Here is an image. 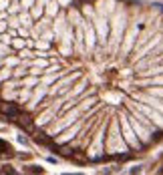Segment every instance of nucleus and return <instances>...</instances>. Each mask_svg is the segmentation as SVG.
Listing matches in <instances>:
<instances>
[{
    "label": "nucleus",
    "instance_id": "nucleus-7",
    "mask_svg": "<svg viewBox=\"0 0 163 175\" xmlns=\"http://www.w3.org/2000/svg\"><path fill=\"white\" fill-rule=\"evenodd\" d=\"M0 173H16V171H14V169H10L8 165H4V167L0 169Z\"/></svg>",
    "mask_w": 163,
    "mask_h": 175
},
{
    "label": "nucleus",
    "instance_id": "nucleus-5",
    "mask_svg": "<svg viewBox=\"0 0 163 175\" xmlns=\"http://www.w3.org/2000/svg\"><path fill=\"white\" fill-rule=\"evenodd\" d=\"M24 171L26 173H44V169L38 167V165H28V167H24Z\"/></svg>",
    "mask_w": 163,
    "mask_h": 175
},
{
    "label": "nucleus",
    "instance_id": "nucleus-3",
    "mask_svg": "<svg viewBox=\"0 0 163 175\" xmlns=\"http://www.w3.org/2000/svg\"><path fill=\"white\" fill-rule=\"evenodd\" d=\"M72 161H77V163H87V157H85V153H83V149H75L72 151V157H71Z\"/></svg>",
    "mask_w": 163,
    "mask_h": 175
},
{
    "label": "nucleus",
    "instance_id": "nucleus-4",
    "mask_svg": "<svg viewBox=\"0 0 163 175\" xmlns=\"http://www.w3.org/2000/svg\"><path fill=\"white\" fill-rule=\"evenodd\" d=\"M0 155H8V157H12V147L6 143V141H2V139H0Z\"/></svg>",
    "mask_w": 163,
    "mask_h": 175
},
{
    "label": "nucleus",
    "instance_id": "nucleus-8",
    "mask_svg": "<svg viewBox=\"0 0 163 175\" xmlns=\"http://www.w3.org/2000/svg\"><path fill=\"white\" fill-rule=\"evenodd\" d=\"M77 2H79V0H77Z\"/></svg>",
    "mask_w": 163,
    "mask_h": 175
},
{
    "label": "nucleus",
    "instance_id": "nucleus-1",
    "mask_svg": "<svg viewBox=\"0 0 163 175\" xmlns=\"http://www.w3.org/2000/svg\"><path fill=\"white\" fill-rule=\"evenodd\" d=\"M0 113L6 115L8 119H18L22 111H20V107L16 103H4V101H0Z\"/></svg>",
    "mask_w": 163,
    "mask_h": 175
},
{
    "label": "nucleus",
    "instance_id": "nucleus-2",
    "mask_svg": "<svg viewBox=\"0 0 163 175\" xmlns=\"http://www.w3.org/2000/svg\"><path fill=\"white\" fill-rule=\"evenodd\" d=\"M16 123H18V125L22 127L24 131H34V125H32V119H30V115H24V113H20V117L16 119Z\"/></svg>",
    "mask_w": 163,
    "mask_h": 175
},
{
    "label": "nucleus",
    "instance_id": "nucleus-6",
    "mask_svg": "<svg viewBox=\"0 0 163 175\" xmlns=\"http://www.w3.org/2000/svg\"><path fill=\"white\" fill-rule=\"evenodd\" d=\"M151 139H153V143H157V141H161V139H163V131H155Z\"/></svg>",
    "mask_w": 163,
    "mask_h": 175
}]
</instances>
